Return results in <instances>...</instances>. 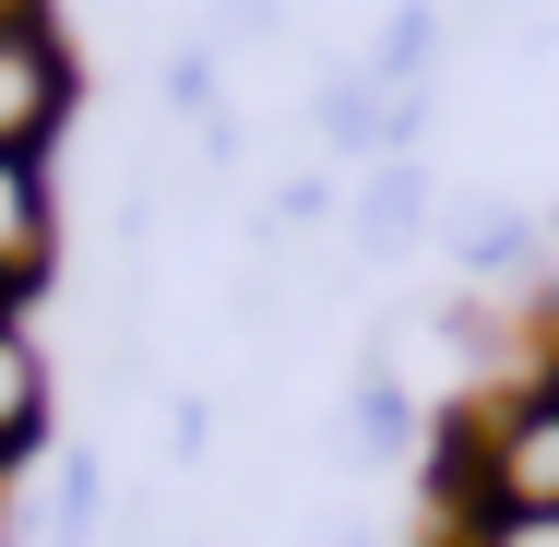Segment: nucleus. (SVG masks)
Returning <instances> with one entry per match:
<instances>
[{
	"label": "nucleus",
	"mask_w": 559,
	"mask_h": 547,
	"mask_svg": "<svg viewBox=\"0 0 559 547\" xmlns=\"http://www.w3.org/2000/svg\"><path fill=\"white\" fill-rule=\"evenodd\" d=\"M48 274V179L36 155H0V310Z\"/></svg>",
	"instance_id": "obj_3"
},
{
	"label": "nucleus",
	"mask_w": 559,
	"mask_h": 547,
	"mask_svg": "<svg viewBox=\"0 0 559 547\" xmlns=\"http://www.w3.org/2000/svg\"><path fill=\"white\" fill-rule=\"evenodd\" d=\"M464 440H476V476H488L500 512H559V381L500 393Z\"/></svg>",
	"instance_id": "obj_1"
},
{
	"label": "nucleus",
	"mask_w": 559,
	"mask_h": 547,
	"mask_svg": "<svg viewBox=\"0 0 559 547\" xmlns=\"http://www.w3.org/2000/svg\"><path fill=\"white\" fill-rule=\"evenodd\" d=\"M417 215H429V179H417L405 155H393V167H369V191H357V238H369V250H405Z\"/></svg>",
	"instance_id": "obj_5"
},
{
	"label": "nucleus",
	"mask_w": 559,
	"mask_h": 547,
	"mask_svg": "<svg viewBox=\"0 0 559 547\" xmlns=\"http://www.w3.org/2000/svg\"><path fill=\"white\" fill-rule=\"evenodd\" d=\"M36 429H48V357H36V333L0 310V464L36 452Z\"/></svg>",
	"instance_id": "obj_4"
},
{
	"label": "nucleus",
	"mask_w": 559,
	"mask_h": 547,
	"mask_svg": "<svg viewBox=\"0 0 559 547\" xmlns=\"http://www.w3.org/2000/svg\"><path fill=\"white\" fill-rule=\"evenodd\" d=\"M429 36H441V12H429V0H405V12L381 24V48H369V84H393V96H405V84L429 72Z\"/></svg>",
	"instance_id": "obj_6"
},
{
	"label": "nucleus",
	"mask_w": 559,
	"mask_h": 547,
	"mask_svg": "<svg viewBox=\"0 0 559 547\" xmlns=\"http://www.w3.org/2000/svg\"><path fill=\"white\" fill-rule=\"evenodd\" d=\"M0 36H60V24H48V0H0Z\"/></svg>",
	"instance_id": "obj_10"
},
{
	"label": "nucleus",
	"mask_w": 559,
	"mask_h": 547,
	"mask_svg": "<svg viewBox=\"0 0 559 547\" xmlns=\"http://www.w3.org/2000/svg\"><path fill=\"white\" fill-rule=\"evenodd\" d=\"M60 547H96V452L60 464Z\"/></svg>",
	"instance_id": "obj_7"
},
{
	"label": "nucleus",
	"mask_w": 559,
	"mask_h": 547,
	"mask_svg": "<svg viewBox=\"0 0 559 547\" xmlns=\"http://www.w3.org/2000/svg\"><path fill=\"white\" fill-rule=\"evenodd\" d=\"M274 24H286L274 0H226V36H274Z\"/></svg>",
	"instance_id": "obj_9"
},
{
	"label": "nucleus",
	"mask_w": 559,
	"mask_h": 547,
	"mask_svg": "<svg viewBox=\"0 0 559 547\" xmlns=\"http://www.w3.org/2000/svg\"><path fill=\"white\" fill-rule=\"evenodd\" d=\"M476 547H559V512H500Z\"/></svg>",
	"instance_id": "obj_8"
},
{
	"label": "nucleus",
	"mask_w": 559,
	"mask_h": 547,
	"mask_svg": "<svg viewBox=\"0 0 559 547\" xmlns=\"http://www.w3.org/2000/svg\"><path fill=\"white\" fill-rule=\"evenodd\" d=\"M72 119V48L60 36H0V155H36Z\"/></svg>",
	"instance_id": "obj_2"
}]
</instances>
